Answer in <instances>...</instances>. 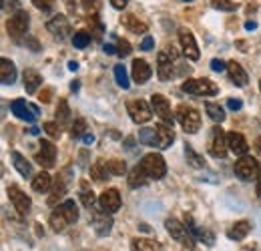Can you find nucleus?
Wrapping results in <instances>:
<instances>
[{
    "label": "nucleus",
    "mask_w": 261,
    "mask_h": 251,
    "mask_svg": "<svg viewBox=\"0 0 261 251\" xmlns=\"http://www.w3.org/2000/svg\"><path fill=\"white\" fill-rule=\"evenodd\" d=\"M76 219H79V207H76V203L72 199H66V201L57 205V209L50 213V219L48 221H50L53 231L61 233V231H65L68 225L76 223Z\"/></svg>",
    "instance_id": "1"
},
{
    "label": "nucleus",
    "mask_w": 261,
    "mask_h": 251,
    "mask_svg": "<svg viewBox=\"0 0 261 251\" xmlns=\"http://www.w3.org/2000/svg\"><path fill=\"white\" fill-rule=\"evenodd\" d=\"M29 24H31V16L27 10H18L14 14H10L8 22H6V31H8V36L14 40V42H20L27 32H29Z\"/></svg>",
    "instance_id": "2"
},
{
    "label": "nucleus",
    "mask_w": 261,
    "mask_h": 251,
    "mask_svg": "<svg viewBox=\"0 0 261 251\" xmlns=\"http://www.w3.org/2000/svg\"><path fill=\"white\" fill-rule=\"evenodd\" d=\"M165 229H167V233H169L177 243H181L183 247L193 249V241H195V237H193V233L189 231L187 225H183L181 221L175 219V217H169V219L165 221Z\"/></svg>",
    "instance_id": "3"
},
{
    "label": "nucleus",
    "mask_w": 261,
    "mask_h": 251,
    "mask_svg": "<svg viewBox=\"0 0 261 251\" xmlns=\"http://www.w3.org/2000/svg\"><path fill=\"white\" fill-rule=\"evenodd\" d=\"M207 151L209 155L215 159H225L229 151V145H227V135L223 133V129L217 125L211 129L209 133V141H207Z\"/></svg>",
    "instance_id": "4"
},
{
    "label": "nucleus",
    "mask_w": 261,
    "mask_h": 251,
    "mask_svg": "<svg viewBox=\"0 0 261 251\" xmlns=\"http://www.w3.org/2000/svg\"><path fill=\"white\" fill-rule=\"evenodd\" d=\"M139 165L143 167V171L147 173V177H149L151 181L163 179L165 173H167V163H165V159L161 157L159 153H149V155H145Z\"/></svg>",
    "instance_id": "5"
},
{
    "label": "nucleus",
    "mask_w": 261,
    "mask_h": 251,
    "mask_svg": "<svg viewBox=\"0 0 261 251\" xmlns=\"http://www.w3.org/2000/svg\"><path fill=\"white\" fill-rule=\"evenodd\" d=\"M127 113H129L130 121L133 123H137V125H145V123H149L151 119H153V107L147 103V101H143V98H133L127 103Z\"/></svg>",
    "instance_id": "6"
},
{
    "label": "nucleus",
    "mask_w": 261,
    "mask_h": 251,
    "mask_svg": "<svg viewBox=\"0 0 261 251\" xmlns=\"http://www.w3.org/2000/svg\"><path fill=\"white\" fill-rule=\"evenodd\" d=\"M181 91L187 94H193V96H213L217 94V85L209 79H189L181 85Z\"/></svg>",
    "instance_id": "7"
},
{
    "label": "nucleus",
    "mask_w": 261,
    "mask_h": 251,
    "mask_svg": "<svg viewBox=\"0 0 261 251\" xmlns=\"http://www.w3.org/2000/svg\"><path fill=\"white\" fill-rule=\"evenodd\" d=\"M177 121H179V125L183 127V131L189 133V135H195L197 131L201 129V115H199V111L193 109V107H187V105H181L177 109Z\"/></svg>",
    "instance_id": "8"
},
{
    "label": "nucleus",
    "mask_w": 261,
    "mask_h": 251,
    "mask_svg": "<svg viewBox=\"0 0 261 251\" xmlns=\"http://www.w3.org/2000/svg\"><path fill=\"white\" fill-rule=\"evenodd\" d=\"M233 171L243 181H255V179H259V173H261L259 163L253 157H249V155H243L239 161H235Z\"/></svg>",
    "instance_id": "9"
},
{
    "label": "nucleus",
    "mask_w": 261,
    "mask_h": 251,
    "mask_svg": "<svg viewBox=\"0 0 261 251\" xmlns=\"http://www.w3.org/2000/svg\"><path fill=\"white\" fill-rule=\"evenodd\" d=\"M171 48L161 51L157 55V74H159V81H163V83L171 81V77L175 74V53Z\"/></svg>",
    "instance_id": "10"
},
{
    "label": "nucleus",
    "mask_w": 261,
    "mask_h": 251,
    "mask_svg": "<svg viewBox=\"0 0 261 251\" xmlns=\"http://www.w3.org/2000/svg\"><path fill=\"white\" fill-rule=\"evenodd\" d=\"M10 111L14 113V117H18L20 121H27V123H34L38 119V107L24 101V98H16L10 103Z\"/></svg>",
    "instance_id": "11"
},
{
    "label": "nucleus",
    "mask_w": 261,
    "mask_h": 251,
    "mask_svg": "<svg viewBox=\"0 0 261 251\" xmlns=\"http://www.w3.org/2000/svg\"><path fill=\"white\" fill-rule=\"evenodd\" d=\"M8 197H10L12 207H14L20 215H29L33 203H31V197H29L22 189L18 187V185H10V187H8Z\"/></svg>",
    "instance_id": "12"
},
{
    "label": "nucleus",
    "mask_w": 261,
    "mask_h": 251,
    "mask_svg": "<svg viewBox=\"0 0 261 251\" xmlns=\"http://www.w3.org/2000/svg\"><path fill=\"white\" fill-rule=\"evenodd\" d=\"M151 107H153V111H155V115L167 123V125H173V121H175V115H173V111H171V105H169V101L165 98L163 94H153L151 96Z\"/></svg>",
    "instance_id": "13"
},
{
    "label": "nucleus",
    "mask_w": 261,
    "mask_h": 251,
    "mask_svg": "<svg viewBox=\"0 0 261 251\" xmlns=\"http://www.w3.org/2000/svg\"><path fill=\"white\" fill-rule=\"evenodd\" d=\"M46 31L50 32L53 38H57V40H66L68 34H70V22H68L66 16L57 14L55 18H50V20L46 22Z\"/></svg>",
    "instance_id": "14"
},
{
    "label": "nucleus",
    "mask_w": 261,
    "mask_h": 251,
    "mask_svg": "<svg viewBox=\"0 0 261 251\" xmlns=\"http://www.w3.org/2000/svg\"><path fill=\"white\" fill-rule=\"evenodd\" d=\"M38 145H40V151L36 153L34 161H36L38 165H42L44 169H50V167H55V161H57V147L53 145V141H46V139H42Z\"/></svg>",
    "instance_id": "15"
},
{
    "label": "nucleus",
    "mask_w": 261,
    "mask_h": 251,
    "mask_svg": "<svg viewBox=\"0 0 261 251\" xmlns=\"http://www.w3.org/2000/svg\"><path fill=\"white\" fill-rule=\"evenodd\" d=\"M121 203H123V199H121L119 189H107L98 197V207L102 211H107V213H117L121 209Z\"/></svg>",
    "instance_id": "16"
},
{
    "label": "nucleus",
    "mask_w": 261,
    "mask_h": 251,
    "mask_svg": "<svg viewBox=\"0 0 261 251\" xmlns=\"http://www.w3.org/2000/svg\"><path fill=\"white\" fill-rule=\"evenodd\" d=\"M179 42H181L183 55H185L189 61H197V59H199V46H197V40H195V36H193V32L187 31V29H181V31H179Z\"/></svg>",
    "instance_id": "17"
},
{
    "label": "nucleus",
    "mask_w": 261,
    "mask_h": 251,
    "mask_svg": "<svg viewBox=\"0 0 261 251\" xmlns=\"http://www.w3.org/2000/svg\"><path fill=\"white\" fill-rule=\"evenodd\" d=\"M130 72H133V81H135L137 85H145V83L151 79V74H153L151 64L147 63V61H143V59H135V61H133Z\"/></svg>",
    "instance_id": "18"
},
{
    "label": "nucleus",
    "mask_w": 261,
    "mask_h": 251,
    "mask_svg": "<svg viewBox=\"0 0 261 251\" xmlns=\"http://www.w3.org/2000/svg\"><path fill=\"white\" fill-rule=\"evenodd\" d=\"M93 229H95V233L100 235V237H105V235H109L111 233V229H113V217H111V213H107V211H97L95 215H93Z\"/></svg>",
    "instance_id": "19"
},
{
    "label": "nucleus",
    "mask_w": 261,
    "mask_h": 251,
    "mask_svg": "<svg viewBox=\"0 0 261 251\" xmlns=\"http://www.w3.org/2000/svg\"><path fill=\"white\" fill-rule=\"evenodd\" d=\"M227 145H229V151L233 155H239V157L247 155V151H249V145H247L245 137L241 133H235V131L227 133Z\"/></svg>",
    "instance_id": "20"
},
{
    "label": "nucleus",
    "mask_w": 261,
    "mask_h": 251,
    "mask_svg": "<svg viewBox=\"0 0 261 251\" xmlns=\"http://www.w3.org/2000/svg\"><path fill=\"white\" fill-rule=\"evenodd\" d=\"M157 129V147L159 149H169L175 141V133H173V125L167 123H159L155 127Z\"/></svg>",
    "instance_id": "21"
},
{
    "label": "nucleus",
    "mask_w": 261,
    "mask_h": 251,
    "mask_svg": "<svg viewBox=\"0 0 261 251\" xmlns=\"http://www.w3.org/2000/svg\"><path fill=\"white\" fill-rule=\"evenodd\" d=\"M227 72H229V79L233 81V85H237V87H245V85H247V81H249V79H247L245 68L237 63V61H229Z\"/></svg>",
    "instance_id": "22"
},
{
    "label": "nucleus",
    "mask_w": 261,
    "mask_h": 251,
    "mask_svg": "<svg viewBox=\"0 0 261 251\" xmlns=\"http://www.w3.org/2000/svg\"><path fill=\"white\" fill-rule=\"evenodd\" d=\"M22 83H24V91L29 94H34L40 89V85H42V77L34 68H27L22 72Z\"/></svg>",
    "instance_id": "23"
},
{
    "label": "nucleus",
    "mask_w": 261,
    "mask_h": 251,
    "mask_svg": "<svg viewBox=\"0 0 261 251\" xmlns=\"http://www.w3.org/2000/svg\"><path fill=\"white\" fill-rule=\"evenodd\" d=\"M68 171L70 169H65L63 171V175L57 179V185H55V189H53V193H50V197H48V205H57L63 197H65V193H66V185H68Z\"/></svg>",
    "instance_id": "24"
},
{
    "label": "nucleus",
    "mask_w": 261,
    "mask_h": 251,
    "mask_svg": "<svg viewBox=\"0 0 261 251\" xmlns=\"http://www.w3.org/2000/svg\"><path fill=\"white\" fill-rule=\"evenodd\" d=\"M249 231H251V223L249 221H237L227 229V237L233 239V241H241V239H245L249 235Z\"/></svg>",
    "instance_id": "25"
},
{
    "label": "nucleus",
    "mask_w": 261,
    "mask_h": 251,
    "mask_svg": "<svg viewBox=\"0 0 261 251\" xmlns=\"http://www.w3.org/2000/svg\"><path fill=\"white\" fill-rule=\"evenodd\" d=\"M127 181H129V187L139 189V187H145V185H147L151 179L147 177V173L143 171V167H141V165H137V167H133V169H130Z\"/></svg>",
    "instance_id": "26"
},
{
    "label": "nucleus",
    "mask_w": 261,
    "mask_h": 251,
    "mask_svg": "<svg viewBox=\"0 0 261 251\" xmlns=\"http://www.w3.org/2000/svg\"><path fill=\"white\" fill-rule=\"evenodd\" d=\"M0 79H2V85H12L16 81V66L10 59L0 61Z\"/></svg>",
    "instance_id": "27"
},
{
    "label": "nucleus",
    "mask_w": 261,
    "mask_h": 251,
    "mask_svg": "<svg viewBox=\"0 0 261 251\" xmlns=\"http://www.w3.org/2000/svg\"><path fill=\"white\" fill-rule=\"evenodd\" d=\"M10 159H12L14 169H16L22 177H31V175H33V167H31V163L22 157L18 151H12V153H10Z\"/></svg>",
    "instance_id": "28"
},
{
    "label": "nucleus",
    "mask_w": 261,
    "mask_h": 251,
    "mask_svg": "<svg viewBox=\"0 0 261 251\" xmlns=\"http://www.w3.org/2000/svg\"><path fill=\"white\" fill-rule=\"evenodd\" d=\"M53 185V177L46 173V171H40L38 175L33 177V189L36 193H46Z\"/></svg>",
    "instance_id": "29"
},
{
    "label": "nucleus",
    "mask_w": 261,
    "mask_h": 251,
    "mask_svg": "<svg viewBox=\"0 0 261 251\" xmlns=\"http://www.w3.org/2000/svg\"><path fill=\"white\" fill-rule=\"evenodd\" d=\"M130 251H161L159 243L153 239H143V237H135L130 239Z\"/></svg>",
    "instance_id": "30"
},
{
    "label": "nucleus",
    "mask_w": 261,
    "mask_h": 251,
    "mask_svg": "<svg viewBox=\"0 0 261 251\" xmlns=\"http://www.w3.org/2000/svg\"><path fill=\"white\" fill-rule=\"evenodd\" d=\"M121 24H123L127 31L135 32V34H145V32H147V24L141 22V20H137V16H133V14L123 16V18H121Z\"/></svg>",
    "instance_id": "31"
},
{
    "label": "nucleus",
    "mask_w": 261,
    "mask_h": 251,
    "mask_svg": "<svg viewBox=\"0 0 261 251\" xmlns=\"http://www.w3.org/2000/svg\"><path fill=\"white\" fill-rule=\"evenodd\" d=\"M79 197H81V203H83L89 211H91V209L95 207V203H97V197H95L93 189L89 187L87 181H81V193H79Z\"/></svg>",
    "instance_id": "32"
},
{
    "label": "nucleus",
    "mask_w": 261,
    "mask_h": 251,
    "mask_svg": "<svg viewBox=\"0 0 261 251\" xmlns=\"http://www.w3.org/2000/svg\"><path fill=\"white\" fill-rule=\"evenodd\" d=\"M205 111H207V115H209L211 121H215V123H223L225 121V111H223L221 105H217V103H205Z\"/></svg>",
    "instance_id": "33"
},
{
    "label": "nucleus",
    "mask_w": 261,
    "mask_h": 251,
    "mask_svg": "<svg viewBox=\"0 0 261 251\" xmlns=\"http://www.w3.org/2000/svg\"><path fill=\"white\" fill-rule=\"evenodd\" d=\"M139 141L147 147H157V129L155 127H147L139 131Z\"/></svg>",
    "instance_id": "34"
},
{
    "label": "nucleus",
    "mask_w": 261,
    "mask_h": 251,
    "mask_svg": "<svg viewBox=\"0 0 261 251\" xmlns=\"http://www.w3.org/2000/svg\"><path fill=\"white\" fill-rule=\"evenodd\" d=\"M185 159H187V163H189L193 169H203V167H205L203 157L197 153L191 145H185Z\"/></svg>",
    "instance_id": "35"
},
{
    "label": "nucleus",
    "mask_w": 261,
    "mask_h": 251,
    "mask_svg": "<svg viewBox=\"0 0 261 251\" xmlns=\"http://www.w3.org/2000/svg\"><path fill=\"white\" fill-rule=\"evenodd\" d=\"M109 167H107V161H97L93 167H91V177L95 179V181H105V179H109Z\"/></svg>",
    "instance_id": "36"
},
{
    "label": "nucleus",
    "mask_w": 261,
    "mask_h": 251,
    "mask_svg": "<svg viewBox=\"0 0 261 251\" xmlns=\"http://www.w3.org/2000/svg\"><path fill=\"white\" fill-rule=\"evenodd\" d=\"M115 79H117V85H119V87H123V89H129L130 87L125 64H117V66H115Z\"/></svg>",
    "instance_id": "37"
},
{
    "label": "nucleus",
    "mask_w": 261,
    "mask_h": 251,
    "mask_svg": "<svg viewBox=\"0 0 261 251\" xmlns=\"http://www.w3.org/2000/svg\"><path fill=\"white\" fill-rule=\"evenodd\" d=\"M89 42H91V34H89L87 31L74 32V36H72V44H74V48H85V46H89Z\"/></svg>",
    "instance_id": "38"
},
{
    "label": "nucleus",
    "mask_w": 261,
    "mask_h": 251,
    "mask_svg": "<svg viewBox=\"0 0 261 251\" xmlns=\"http://www.w3.org/2000/svg\"><path fill=\"white\" fill-rule=\"evenodd\" d=\"M107 167H109V173L111 175H123L125 173V161H119V159H111L107 161Z\"/></svg>",
    "instance_id": "39"
},
{
    "label": "nucleus",
    "mask_w": 261,
    "mask_h": 251,
    "mask_svg": "<svg viewBox=\"0 0 261 251\" xmlns=\"http://www.w3.org/2000/svg\"><path fill=\"white\" fill-rule=\"evenodd\" d=\"M211 6L215 10H223V12H231L237 8V4L233 0H211Z\"/></svg>",
    "instance_id": "40"
},
{
    "label": "nucleus",
    "mask_w": 261,
    "mask_h": 251,
    "mask_svg": "<svg viewBox=\"0 0 261 251\" xmlns=\"http://www.w3.org/2000/svg\"><path fill=\"white\" fill-rule=\"evenodd\" d=\"M20 10V2L18 0H2V12L10 14V12H18Z\"/></svg>",
    "instance_id": "41"
},
{
    "label": "nucleus",
    "mask_w": 261,
    "mask_h": 251,
    "mask_svg": "<svg viewBox=\"0 0 261 251\" xmlns=\"http://www.w3.org/2000/svg\"><path fill=\"white\" fill-rule=\"evenodd\" d=\"M33 4L38 10H42V12H50V10L55 8L57 0H33Z\"/></svg>",
    "instance_id": "42"
},
{
    "label": "nucleus",
    "mask_w": 261,
    "mask_h": 251,
    "mask_svg": "<svg viewBox=\"0 0 261 251\" xmlns=\"http://www.w3.org/2000/svg\"><path fill=\"white\" fill-rule=\"evenodd\" d=\"M85 127H87L85 119H76V123L72 125V131H70V135H72L74 139H79V137H85Z\"/></svg>",
    "instance_id": "43"
},
{
    "label": "nucleus",
    "mask_w": 261,
    "mask_h": 251,
    "mask_svg": "<svg viewBox=\"0 0 261 251\" xmlns=\"http://www.w3.org/2000/svg\"><path fill=\"white\" fill-rule=\"evenodd\" d=\"M130 51H133V48H130V44L127 40H123V38L117 40V55H119V57H129Z\"/></svg>",
    "instance_id": "44"
},
{
    "label": "nucleus",
    "mask_w": 261,
    "mask_h": 251,
    "mask_svg": "<svg viewBox=\"0 0 261 251\" xmlns=\"http://www.w3.org/2000/svg\"><path fill=\"white\" fill-rule=\"evenodd\" d=\"M42 129H44V133L46 135H50V137H61V129H59V123H44L42 125Z\"/></svg>",
    "instance_id": "45"
},
{
    "label": "nucleus",
    "mask_w": 261,
    "mask_h": 251,
    "mask_svg": "<svg viewBox=\"0 0 261 251\" xmlns=\"http://www.w3.org/2000/svg\"><path fill=\"white\" fill-rule=\"evenodd\" d=\"M70 111H68V105H66L65 101H61V107H59V111H57V117H59V121L61 123H65V121H68L70 119V115H68Z\"/></svg>",
    "instance_id": "46"
},
{
    "label": "nucleus",
    "mask_w": 261,
    "mask_h": 251,
    "mask_svg": "<svg viewBox=\"0 0 261 251\" xmlns=\"http://www.w3.org/2000/svg\"><path fill=\"white\" fill-rule=\"evenodd\" d=\"M83 8L87 12H91V14H95V12H98V8H100V0H83Z\"/></svg>",
    "instance_id": "47"
},
{
    "label": "nucleus",
    "mask_w": 261,
    "mask_h": 251,
    "mask_svg": "<svg viewBox=\"0 0 261 251\" xmlns=\"http://www.w3.org/2000/svg\"><path fill=\"white\" fill-rule=\"evenodd\" d=\"M211 68H213L215 72H223V70L227 68V64L223 63L221 59H213V61H211Z\"/></svg>",
    "instance_id": "48"
},
{
    "label": "nucleus",
    "mask_w": 261,
    "mask_h": 251,
    "mask_svg": "<svg viewBox=\"0 0 261 251\" xmlns=\"http://www.w3.org/2000/svg\"><path fill=\"white\" fill-rule=\"evenodd\" d=\"M153 46H155V40L151 36H145L143 42H141V51H151Z\"/></svg>",
    "instance_id": "49"
},
{
    "label": "nucleus",
    "mask_w": 261,
    "mask_h": 251,
    "mask_svg": "<svg viewBox=\"0 0 261 251\" xmlns=\"http://www.w3.org/2000/svg\"><path fill=\"white\" fill-rule=\"evenodd\" d=\"M227 107L231 109V111H239V109L243 107V103H241L239 98H229V101H227Z\"/></svg>",
    "instance_id": "50"
},
{
    "label": "nucleus",
    "mask_w": 261,
    "mask_h": 251,
    "mask_svg": "<svg viewBox=\"0 0 261 251\" xmlns=\"http://www.w3.org/2000/svg\"><path fill=\"white\" fill-rule=\"evenodd\" d=\"M127 2H129V0H111L113 8H117V10H123V8L127 6Z\"/></svg>",
    "instance_id": "51"
},
{
    "label": "nucleus",
    "mask_w": 261,
    "mask_h": 251,
    "mask_svg": "<svg viewBox=\"0 0 261 251\" xmlns=\"http://www.w3.org/2000/svg\"><path fill=\"white\" fill-rule=\"evenodd\" d=\"M102 48H105L107 55H117V46H115V44H105Z\"/></svg>",
    "instance_id": "52"
},
{
    "label": "nucleus",
    "mask_w": 261,
    "mask_h": 251,
    "mask_svg": "<svg viewBox=\"0 0 261 251\" xmlns=\"http://www.w3.org/2000/svg\"><path fill=\"white\" fill-rule=\"evenodd\" d=\"M83 141H85L87 145H93V143H95V137H93V135H89V133H85V137H83Z\"/></svg>",
    "instance_id": "53"
},
{
    "label": "nucleus",
    "mask_w": 261,
    "mask_h": 251,
    "mask_svg": "<svg viewBox=\"0 0 261 251\" xmlns=\"http://www.w3.org/2000/svg\"><path fill=\"white\" fill-rule=\"evenodd\" d=\"M245 29H247V31H253V29H257V24L249 20V22H245Z\"/></svg>",
    "instance_id": "54"
},
{
    "label": "nucleus",
    "mask_w": 261,
    "mask_h": 251,
    "mask_svg": "<svg viewBox=\"0 0 261 251\" xmlns=\"http://www.w3.org/2000/svg\"><path fill=\"white\" fill-rule=\"evenodd\" d=\"M68 68H70V70H76V68H79V63H74V61H70V63H68Z\"/></svg>",
    "instance_id": "55"
},
{
    "label": "nucleus",
    "mask_w": 261,
    "mask_h": 251,
    "mask_svg": "<svg viewBox=\"0 0 261 251\" xmlns=\"http://www.w3.org/2000/svg\"><path fill=\"white\" fill-rule=\"evenodd\" d=\"M255 149H257V153L261 155V137L257 139V143H255Z\"/></svg>",
    "instance_id": "56"
},
{
    "label": "nucleus",
    "mask_w": 261,
    "mask_h": 251,
    "mask_svg": "<svg viewBox=\"0 0 261 251\" xmlns=\"http://www.w3.org/2000/svg\"><path fill=\"white\" fill-rule=\"evenodd\" d=\"M257 193H259L261 197V173H259V179H257Z\"/></svg>",
    "instance_id": "57"
},
{
    "label": "nucleus",
    "mask_w": 261,
    "mask_h": 251,
    "mask_svg": "<svg viewBox=\"0 0 261 251\" xmlns=\"http://www.w3.org/2000/svg\"><path fill=\"white\" fill-rule=\"evenodd\" d=\"M183 251H193V249H189V247H185V249H183Z\"/></svg>",
    "instance_id": "58"
},
{
    "label": "nucleus",
    "mask_w": 261,
    "mask_h": 251,
    "mask_svg": "<svg viewBox=\"0 0 261 251\" xmlns=\"http://www.w3.org/2000/svg\"><path fill=\"white\" fill-rule=\"evenodd\" d=\"M185 2H193V0H185Z\"/></svg>",
    "instance_id": "59"
},
{
    "label": "nucleus",
    "mask_w": 261,
    "mask_h": 251,
    "mask_svg": "<svg viewBox=\"0 0 261 251\" xmlns=\"http://www.w3.org/2000/svg\"><path fill=\"white\" fill-rule=\"evenodd\" d=\"M259 89H261V81H259Z\"/></svg>",
    "instance_id": "60"
}]
</instances>
